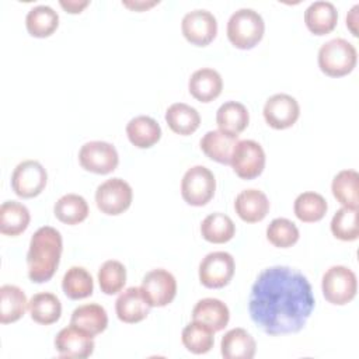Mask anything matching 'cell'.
Listing matches in <instances>:
<instances>
[{"label": "cell", "instance_id": "6da1fadb", "mask_svg": "<svg viewBox=\"0 0 359 359\" xmlns=\"http://www.w3.org/2000/svg\"><path fill=\"white\" fill-rule=\"evenodd\" d=\"M316 300L309 279L297 269L275 265L262 269L251 286L248 313L268 335L299 332Z\"/></svg>", "mask_w": 359, "mask_h": 359}, {"label": "cell", "instance_id": "7a4b0ae2", "mask_svg": "<svg viewBox=\"0 0 359 359\" xmlns=\"http://www.w3.org/2000/svg\"><path fill=\"white\" fill-rule=\"evenodd\" d=\"M63 250L62 234L50 226L39 227L29 240L27 252L28 276L35 283L49 280L56 272Z\"/></svg>", "mask_w": 359, "mask_h": 359}, {"label": "cell", "instance_id": "3957f363", "mask_svg": "<svg viewBox=\"0 0 359 359\" xmlns=\"http://www.w3.org/2000/svg\"><path fill=\"white\" fill-rule=\"evenodd\" d=\"M265 22L254 8H238L227 21V38L238 49L254 48L264 36Z\"/></svg>", "mask_w": 359, "mask_h": 359}, {"label": "cell", "instance_id": "277c9868", "mask_svg": "<svg viewBox=\"0 0 359 359\" xmlns=\"http://www.w3.org/2000/svg\"><path fill=\"white\" fill-rule=\"evenodd\" d=\"M317 59L323 73L330 77H342L356 66L358 53L349 41L334 38L320 46Z\"/></svg>", "mask_w": 359, "mask_h": 359}, {"label": "cell", "instance_id": "5b68a950", "mask_svg": "<svg viewBox=\"0 0 359 359\" xmlns=\"http://www.w3.org/2000/svg\"><path fill=\"white\" fill-rule=\"evenodd\" d=\"M321 289L327 302L331 304L344 306L356 294V275L352 269L344 265H334L323 275Z\"/></svg>", "mask_w": 359, "mask_h": 359}, {"label": "cell", "instance_id": "8992f818", "mask_svg": "<svg viewBox=\"0 0 359 359\" xmlns=\"http://www.w3.org/2000/svg\"><path fill=\"white\" fill-rule=\"evenodd\" d=\"M216 180L213 172L205 165L188 168L181 180V195L188 205L203 206L215 195Z\"/></svg>", "mask_w": 359, "mask_h": 359}, {"label": "cell", "instance_id": "52a82bcc", "mask_svg": "<svg viewBox=\"0 0 359 359\" xmlns=\"http://www.w3.org/2000/svg\"><path fill=\"white\" fill-rule=\"evenodd\" d=\"M133 192L130 185L122 178H109L100 184L95 191L97 208L105 215H121L132 203Z\"/></svg>", "mask_w": 359, "mask_h": 359}, {"label": "cell", "instance_id": "ba28073f", "mask_svg": "<svg viewBox=\"0 0 359 359\" xmlns=\"http://www.w3.org/2000/svg\"><path fill=\"white\" fill-rule=\"evenodd\" d=\"M80 165L94 174H109L119 163V156L114 144L102 140L87 142L79 151Z\"/></svg>", "mask_w": 359, "mask_h": 359}, {"label": "cell", "instance_id": "9c48e42d", "mask_svg": "<svg viewBox=\"0 0 359 359\" xmlns=\"http://www.w3.org/2000/svg\"><path fill=\"white\" fill-rule=\"evenodd\" d=\"M48 181L43 165L36 160H24L18 163L11 174V188L21 198H34L39 195Z\"/></svg>", "mask_w": 359, "mask_h": 359}, {"label": "cell", "instance_id": "30bf717a", "mask_svg": "<svg viewBox=\"0 0 359 359\" xmlns=\"http://www.w3.org/2000/svg\"><path fill=\"white\" fill-rule=\"evenodd\" d=\"M234 275V258L226 251H213L199 264V280L209 289L226 286Z\"/></svg>", "mask_w": 359, "mask_h": 359}, {"label": "cell", "instance_id": "8fae6325", "mask_svg": "<svg viewBox=\"0 0 359 359\" xmlns=\"http://www.w3.org/2000/svg\"><path fill=\"white\" fill-rule=\"evenodd\" d=\"M230 164L240 178L252 180L264 171L265 151L255 140H238L233 150Z\"/></svg>", "mask_w": 359, "mask_h": 359}, {"label": "cell", "instance_id": "7c38bea8", "mask_svg": "<svg viewBox=\"0 0 359 359\" xmlns=\"http://www.w3.org/2000/svg\"><path fill=\"white\" fill-rule=\"evenodd\" d=\"M140 289L151 307H164L177 294V280L167 269L157 268L144 275Z\"/></svg>", "mask_w": 359, "mask_h": 359}, {"label": "cell", "instance_id": "4fadbf2b", "mask_svg": "<svg viewBox=\"0 0 359 359\" xmlns=\"http://www.w3.org/2000/svg\"><path fill=\"white\" fill-rule=\"evenodd\" d=\"M181 31L188 42L196 46H206L217 34V21L210 11L195 8L182 17Z\"/></svg>", "mask_w": 359, "mask_h": 359}, {"label": "cell", "instance_id": "5bb4252c", "mask_svg": "<svg viewBox=\"0 0 359 359\" xmlns=\"http://www.w3.org/2000/svg\"><path fill=\"white\" fill-rule=\"evenodd\" d=\"M264 118L273 129H286L294 125L300 115V107L294 97L278 93L271 95L264 105Z\"/></svg>", "mask_w": 359, "mask_h": 359}, {"label": "cell", "instance_id": "9a60e30c", "mask_svg": "<svg viewBox=\"0 0 359 359\" xmlns=\"http://www.w3.org/2000/svg\"><path fill=\"white\" fill-rule=\"evenodd\" d=\"M55 348L62 358L83 359L94 352V339L88 332L70 324L57 332Z\"/></svg>", "mask_w": 359, "mask_h": 359}, {"label": "cell", "instance_id": "2e32d148", "mask_svg": "<svg viewBox=\"0 0 359 359\" xmlns=\"http://www.w3.org/2000/svg\"><path fill=\"white\" fill-rule=\"evenodd\" d=\"M150 304L146 300L140 287L132 286L125 289L115 302V311L121 321L135 324L144 320L150 311Z\"/></svg>", "mask_w": 359, "mask_h": 359}, {"label": "cell", "instance_id": "e0dca14e", "mask_svg": "<svg viewBox=\"0 0 359 359\" xmlns=\"http://www.w3.org/2000/svg\"><path fill=\"white\" fill-rule=\"evenodd\" d=\"M189 93L201 102H210L217 98L223 88V80L217 70L202 67L195 70L188 81Z\"/></svg>", "mask_w": 359, "mask_h": 359}, {"label": "cell", "instance_id": "ac0fdd59", "mask_svg": "<svg viewBox=\"0 0 359 359\" xmlns=\"http://www.w3.org/2000/svg\"><path fill=\"white\" fill-rule=\"evenodd\" d=\"M234 209L241 220L255 223L261 222L269 212V201L262 191L248 188L236 196Z\"/></svg>", "mask_w": 359, "mask_h": 359}, {"label": "cell", "instance_id": "d6986e66", "mask_svg": "<svg viewBox=\"0 0 359 359\" xmlns=\"http://www.w3.org/2000/svg\"><path fill=\"white\" fill-rule=\"evenodd\" d=\"M338 21V11L331 1L317 0L309 4L304 11V22L314 35H325L331 32Z\"/></svg>", "mask_w": 359, "mask_h": 359}, {"label": "cell", "instance_id": "ffe728a7", "mask_svg": "<svg viewBox=\"0 0 359 359\" xmlns=\"http://www.w3.org/2000/svg\"><path fill=\"white\" fill-rule=\"evenodd\" d=\"M237 143V136L217 129L209 130L202 136L201 149L210 160H215L220 164H230L233 150Z\"/></svg>", "mask_w": 359, "mask_h": 359}, {"label": "cell", "instance_id": "44dd1931", "mask_svg": "<svg viewBox=\"0 0 359 359\" xmlns=\"http://www.w3.org/2000/svg\"><path fill=\"white\" fill-rule=\"evenodd\" d=\"M192 318L194 321H199L208 325L216 332L222 331L227 325L230 320V311L222 300L215 297H206L199 300L194 306Z\"/></svg>", "mask_w": 359, "mask_h": 359}, {"label": "cell", "instance_id": "7402d4cb", "mask_svg": "<svg viewBox=\"0 0 359 359\" xmlns=\"http://www.w3.org/2000/svg\"><path fill=\"white\" fill-rule=\"evenodd\" d=\"M220 351L226 359H252L257 351V344L247 330L233 328L223 335Z\"/></svg>", "mask_w": 359, "mask_h": 359}, {"label": "cell", "instance_id": "603a6c76", "mask_svg": "<svg viewBox=\"0 0 359 359\" xmlns=\"http://www.w3.org/2000/svg\"><path fill=\"white\" fill-rule=\"evenodd\" d=\"M129 142L139 149H149L161 137V128L156 119L147 115L132 118L126 125Z\"/></svg>", "mask_w": 359, "mask_h": 359}, {"label": "cell", "instance_id": "cb8c5ba5", "mask_svg": "<svg viewBox=\"0 0 359 359\" xmlns=\"http://www.w3.org/2000/svg\"><path fill=\"white\" fill-rule=\"evenodd\" d=\"M70 324L94 337L97 334H101L107 328L108 316L101 304L87 303L73 310Z\"/></svg>", "mask_w": 359, "mask_h": 359}, {"label": "cell", "instance_id": "d4e9b609", "mask_svg": "<svg viewBox=\"0 0 359 359\" xmlns=\"http://www.w3.org/2000/svg\"><path fill=\"white\" fill-rule=\"evenodd\" d=\"M31 220L29 210L17 201H6L0 206V231L6 236H18L27 230Z\"/></svg>", "mask_w": 359, "mask_h": 359}, {"label": "cell", "instance_id": "484cf974", "mask_svg": "<svg viewBox=\"0 0 359 359\" xmlns=\"http://www.w3.org/2000/svg\"><path fill=\"white\" fill-rule=\"evenodd\" d=\"M28 307V300L22 289L15 285L0 287V323L8 324L20 320Z\"/></svg>", "mask_w": 359, "mask_h": 359}, {"label": "cell", "instance_id": "4316f807", "mask_svg": "<svg viewBox=\"0 0 359 359\" xmlns=\"http://www.w3.org/2000/svg\"><path fill=\"white\" fill-rule=\"evenodd\" d=\"M250 121L248 111L245 105L237 101H226L222 104L216 112V123L220 130L238 136Z\"/></svg>", "mask_w": 359, "mask_h": 359}, {"label": "cell", "instance_id": "83f0119b", "mask_svg": "<svg viewBox=\"0 0 359 359\" xmlns=\"http://www.w3.org/2000/svg\"><path fill=\"white\" fill-rule=\"evenodd\" d=\"M28 310L35 323L49 325L60 318L62 304L56 294L50 292H41L29 299Z\"/></svg>", "mask_w": 359, "mask_h": 359}, {"label": "cell", "instance_id": "f1b7e54d", "mask_svg": "<svg viewBox=\"0 0 359 359\" xmlns=\"http://www.w3.org/2000/svg\"><path fill=\"white\" fill-rule=\"evenodd\" d=\"M59 25V14L46 4H38L29 8L25 17V27L29 35L45 38L55 32Z\"/></svg>", "mask_w": 359, "mask_h": 359}, {"label": "cell", "instance_id": "f546056e", "mask_svg": "<svg viewBox=\"0 0 359 359\" xmlns=\"http://www.w3.org/2000/svg\"><path fill=\"white\" fill-rule=\"evenodd\" d=\"M165 121L172 132L185 136L194 133L199 128L201 115L194 107L184 102H175L167 108Z\"/></svg>", "mask_w": 359, "mask_h": 359}, {"label": "cell", "instance_id": "4dcf8cb0", "mask_svg": "<svg viewBox=\"0 0 359 359\" xmlns=\"http://www.w3.org/2000/svg\"><path fill=\"white\" fill-rule=\"evenodd\" d=\"M359 174L355 170L339 171L331 184L334 198L344 206L358 208L359 203Z\"/></svg>", "mask_w": 359, "mask_h": 359}, {"label": "cell", "instance_id": "1f68e13d", "mask_svg": "<svg viewBox=\"0 0 359 359\" xmlns=\"http://www.w3.org/2000/svg\"><path fill=\"white\" fill-rule=\"evenodd\" d=\"M201 233L202 237L215 244H222L227 243L233 238L236 233V226L233 220L220 212H215L208 215L202 223H201Z\"/></svg>", "mask_w": 359, "mask_h": 359}, {"label": "cell", "instance_id": "d6a6232c", "mask_svg": "<svg viewBox=\"0 0 359 359\" xmlns=\"http://www.w3.org/2000/svg\"><path fill=\"white\" fill-rule=\"evenodd\" d=\"M62 289L65 294L73 300L88 297L94 290L93 276L83 266H72L63 275Z\"/></svg>", "mask_w": 359, "mask_h": 359}, {"label": "cell", "instance_id": "836d02e7", "mask_svg": "<svg viewBox=\"0 0 359 359\" xmlns=\"http://www.w3.org/2000/svg\"><path fill=\"white\" fill-rule=\"evenodd\" d=\"M327 209H328V205L324 196L313 191L302 192L300 195H297L293 203V210L296 217L304 223H313V222L321 220L327 213Z\"/></svg>", "mask_w": 359, "mask_h": 359}, {"label": "cell", "instance_id": "e575fe53", "mask_svg": "<svg viewBox=\"0 0 359 359\" xmlns=\"http://www.w3.org/2000/svg\"><path fill=\"white\" fill-rule=\"evenodd\" d=\"M55 216L66 224H79L88 216L87 201L77 194H66L53 206Z\"/></svg>", "mask_w": 359, "mask_h": 359}, {"label": "cell", "instance_id": "d590c367", "mask_svg": "<svg viewBox=\"0 0 359 359\" xmlns=\"http://www.w3.org/2000/svg\"><path fill=\"white\" fill-rule=\"evenodd\" d=\"M213 334L215 331L208 325L199 321H192L184 327L181 334V341L189 352L195 355H202L209 352L213 348V344H215Z\"/></svg>", "mask_w": 359, "mask_h": 359}, {"label": "cell", "instance_id": "8d00e7d4", "mask_svg": "<svg viewBox=\"0 0 359 359\" xmlns=\"http://www.w3.org/2000/svg\"><path fill=\"white\" fill-rule=\"evenodd\" d=\"M358 208L342 206L335 212L331 220L332 234L342 241H353L359 237V224H358Z\"/></svg>", "mask_w": 359, "mask_h": 359}, {"label": "cell", "instance_id": "74e56055", "mask_svg": "<svg viewBox=\"0 0 359 359\" xmlns=\"http://www.w3.org/2000/svg\"><path fill=\"white\" fill-rule=\"evenodd\" d=\"M126 282V269L122 262L116 259L105 261L98 269V283L101 292L105 294H115L121 292Z\"/></svg>", "mask_w": 359, "mask_h": 359}, {"label": "cell", "instance_id": "f35d334b", "mask_svg": "<svg viewBox=\"0 0 359 359\" xmlns=\"http://www.w3.org/2000/svg\"><path fill=\"white\" fill-rule=\"evenodd\" d=\"M266 238L275 247L287 248L297 243L299 229L292 220L286 217H276L266 227Z\"/></svg>", "mask_w": 359, "mask_h": 359}, {"label": "cell", "instance_id": "ab89813d", "mask_svg": "<svg viewBox=\"0 0 359 359\" xmlns=\"http://www.w3.org/2000/svg\"><path fill=\"white\" fill-rule=\"evenodd\" d=\"M122 4L130 10L143 11L158 4V0H150V1L149 0H122Z\"/></svg>", "mask_w": 359, "mask_h": 359}, {"label": "cell", "instance_id": "60d3db41", "mask_svg": "<svg viewBox=\"0 0 359 359\" xmlns=\"http://www.w3.org/2000/svg\"><path fill=\"white\" fill-rule=\"evenodd\" d=\"M88 0H60L59 4L69 13L72 14H77V13H81V10L84 7L88 6Z\"/></svg>", "mask_w": 359, "mask_h": 359}, {"label": "cell", "instance_id": "b9f144b4", "mask_svg": "<svg viewBox=\"0 0 359 359\" xmlns=\"http://www.w3.org/2000/svg\"><path fill=\"white\" fill-rule=\"evenodd\" d=\"M359 8V6L358 4H355L352 8H351V11H349V14L346 15V25L349 27V29L352 31V34L356 36L358 34V31H356V21H358V18H356V15H358V10Z\"/></svg>", "mask_w": 359, "mask_h": 359}]
</instances>
